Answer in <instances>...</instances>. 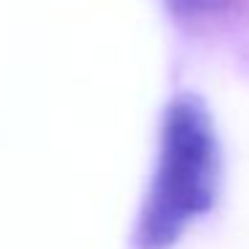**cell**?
Instances as JSON below:
<instances>
[{
	"label": "cell",
	"instance_id": "obj_1",
	"mask_svg": "<svg viewBox=\"0 0 249 249\" xmlns=\"http://www.w3.org/2000/svg\"><path fill=\"white\" fill-rule=\"evenodd\" d=\"M220 182V147L206 105L182 94L169 105L161 129V150L140 214L142 249H169L198 217L214 206Z\"/></svg>",
	"mask_w": 249,
	"mask_h": 249
}]
</instances>
